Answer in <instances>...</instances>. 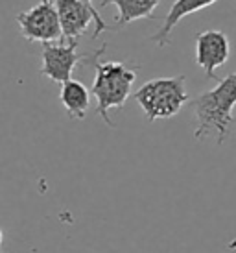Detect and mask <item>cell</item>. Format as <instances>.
<instances>
[{"mask_svg": "<svg viewBox=\"0 0 236 253\" xmlns=\"http://www.w3.org/2000/svg\"><path fill=\"white\" fill-rule=\"evenodd\" d=\"M236 106V71L218 82L214 89L197 94L190 100V107L196 115L194 139L201 141L210 135L218 144H223L235 124L233 109Z\"/></svg>", "mask_w": 236, "mask_h": 253, "instance_id": "cell-1", "label": "cell"}, {"mask_svg": "<svg viewBox=\"0 0 236 253\" xmlns=\"http://www.w3.org/2000/svg\"><path fill=\"white\" fill-rule=\"evenodd\" d=\"M94 67V84L92 96L96 98V113L109 127H115V122L109 119V109H122L133 92V84L137 80V65L129 67L122 61H100Z\"/></svg>", "mask_w": 236, "mask_h": 253, "instance_id": "cell-2", "label": "cell"}, {"mask_svg": "<svg viewBox=\"0 0 236 253\" xmlns=\"http://www.w3.org/2000/svg\"><path fill=\"white\" fill-rule=\"evenodd\" d=\"M133 98L142 107L150 122L159 119H172L190 102L187 92V78L179 74L174 78H155L133 92Z\"/></svg>", "mask_w": 236, "mask_h": 253, "instance_id": "cell-3", "label": "cell"}, {"mask_svg": "<svg viewBox=\"0 0 236 253\" xmlns=\"http://www.w3.org/2000/svg\"><path fill=\"white\" fill-rule=\"evenodd\" d=\"M78 41L46 42L42 44V67L41 74L56 84H65L72 80V72L79 63H96L105 52L107 44L90 54H78Z\"/></svg>", "mask_w": 236, "mask_h": 253, "instance_id": "cell-4", "label": "cell"}, {"mask_svg": "<svg viewBox=\"0 0 236 253\" xmlns=\"http://www.w3.org/2000/svg\"><path fill=\"white\" fill-rule=\"evenodd\" d=\"M24 39L32 42L63 41V28L54 0H41L32 9L21 11L15 17Z\"/></svg>", "mask_w": 236, "mask_h": 253, "instance_id": "cell-5", "label": "cell"}, {"mask_svg": "<svg viewBox=\"0 0 236 253\" xmlns=\"http://www.w3.org/2000/svg\"><path fill=\"white\" fill-rule=\"evenodd\" d=\"M54 4L61 21L63 41H78L87 32V26H90L92 21L96 24V30L92 34L94 39L102 32H117V26L105 24L104 19L100 17V11H96V7L92 4H85L81 0H54Z\"/></svg>", "mask_w": 236, "mask_h": 253, "instance_id": "cell-6", "label": "cell"}, {"mask_svg": "<svg viewBox=\"0 0 236 253\" xmlns=\"http://www.w3.org/2000/svg\"><path fill=\"white\" fill-rule=\"evenodd\" d=\"M231 42L222 30H205L196 36V63L201 67L207 78H216V69L229 61Z\"/></svg>", "mask_w": 236, "mask_h": 253, "instance_id": "cell-7", "label": "cell"}, {"mask_svg": "<svg viewBox=\"0 0 236 253\" xmlns=\"http://www.w3.org/2000/svg\"><path fill=\"white\" fill-rule=\"evenodd\" d=\"M218 0H175L168 15L164 17V22L153 36L148 37V41H153L157 46H168L170 44V36L174 28L177 26V22L181 19H185L187 15H192L199 9H205V7H210L212 4H216Z\"/></svg>", "mask_w": 236, "mask_h": 253, "instance_id": "cell-8", "label": "cell"}, {"mask_svg": "<svg viewBox=\"0 0 236 253\" xmlns=\"http://www.w3.org/2000/svg\"><path fill=\"white\" fill-rule=\"evenodd\" d=\"M160 0H100V7H105L113 4L117 6V19H115V26L117 30H122L125 24L133 21H140V19H150L155 21L157 17L153 11L157 9Z\"/></svg>", "mask_w": 236, "mask_h": 253, "instance_id": "cell-9", "label": "cell"}, {"mask_svg": "<svg viewBox=\"0 0 236 253\" xmlns=\"http://www.w3.org/2000/svg\"><path fill=\"white\" fill-rule=\"evenodd\" d=\"M90 94L89 89L78 80H69L61 85L59 100H61L65 111L72 120H83L87 117V111L90 107Z\"/></svg>", "mask_w": 236, "mask_h": 253, "instance_id": "cell-10", "label": "cell"}, {"mask_svg": "<svg viewBox=\"0 0 236 253\" xmlns=\"http://www.w3.org/2000/svg\"><path fill=\"white\" fill-rule=\"evenodd\" d=\"M81 2H85V4H92V0H81Z\"/></svg>", "mask_w": 236, "mask_h": 253, "instance_id": "cell-11", "label": "cell"}]
</instances>
